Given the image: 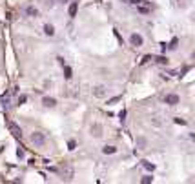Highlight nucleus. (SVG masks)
<instances>
[{
    "instance_id": "obj_11",
    "label": "nucleus",
    "mask_w": 195,
    "mask_h": 184,
    "mask_svg": "<svg viewBox=\"0 0 195 184\" xmlns=\"http://www.w3.org/2000/svg\"><path fill=\"white\" fill-rule=\"evenodd\" d=\"M26 13H27L29 17H38V9L33 7V6H29V7H26Z\"/></svg>"
},
{
    "instance_id": "obj_4",
    "label": "nucleus",
    "mask_w": 195,
    "mask_h": 184,
    "mask_svg": "<svg viewBox=\"0 0 195 184\" xmlns=\"http://www.w3.org/2000/svg\"><path fill=\"white\" fill-rule=\"evenodd\" d=\"M164 102H166L168 106H177V104H179V95H175V93L166 95V97H164Z\"/></svg>"
},
{
    "instance_id": "obj_15",
    "label": "nucleus",
    "mask_w": 195,
    "mask_h": 184,
    "mask_svg": "<svg viewBox=\"0 0 195 184\" xmlns=\"http://www.w3.org/2000/svg\"><path fill=\"white\" fill-rule=\"evenodd\" d=\"M75 15H77V2H73L69 6V17H75Z\"/></svg>"
},
{
    "instance_id": "obj_5",
    "label": "nucleus",
    "mask_w": 195,
    "mask_h": 184,
    "mask_svg": "<svg viewBox=\"0 0 195 184\" xmlns=\"http://www.w3.org/2000/svg\"><path fill=\"white\" fill-rule=\"evenodd\" d=\"M42 104H44L46 108H55L57 106V100L53 99V97H44V99H42Z\"/></svg>"
},
{
    "instance_id": "obj_10",
    "label": "nucleus",
    "mask_w": 195,
    "mask_h": 184,
    "mask_svg": "<svg viewBox=\"0 0 195 184\" xmlns=\"http://www.w3.org/2000/svg\"><path fill=\"white\" fill-rule=\"evenodd\" d=\"M44 33H46L48 37H53V35H55V27H53L51 24H46V26H44Z\"/></svg>"
},
{
    "instance_id": "obj_21",
    "label": "nucleus",
    "mask_w": 195,
    "mask_h": 184,
    "mask_svg": "<svg viewBox=\"0 0 195 184\" xmlns=\"http://www.w3.org/2000/svg\"><path fill=\"white\" fill-rule=\"evenodd\" d=\"M75 146H77L75 140H69V142H68V148H69V149H75Z\"/></svg>"
},
{
    "instance_id": "obj_24",
    "label": "nucleus",
    "mask_w": 195,
    "mask_h": 184,
    "mask_svg": "<svg viewBox=\"0 0 195 184\" xmlns=\"http://www.w3.org/2000/svg\"><path fill=\"white\" fill-rule=\"evenodd\" d=\"M118 117H121V121H122V118H124V117H126V111H124V110H122V111H121V113H118Z\"/></svg>"
},
{
    "instance_id": "obj_8",
    "label": "nucleus",
    "mask_w": 195,
    "mask_h": 184,
    "mask_svg": "<svg viewBox=\"0 0 195 184\" xmlns=\"http://www.w3.org/2000/svg\"><path fill=\"white\" fill-rule=\"evenodd\" d=\"M146 146H148V140L144 137H137V148L139 149H144Z\"/></svg>"
},
{
    "instance_id": "obj_18",
    "label": "nucleus",
    "mask_w": 195,
    "mask_h": 184,
    "mask_svg": "<svg viewBox=\"0 0 195 184\" xmlns=\"http://www.w3.org/2000/svg\"><path fill=\"white\" fill-rule=\"evenodd\" d=\"M26 100H27L26 95H20V97H18V104H26Z\"/></svg>"
},
{
    "instance_id": "obj_6",
    "label": "nucleus",
    "mask_w": 195,
    "mask_h": 184,
    "mask_svg": "<svg viewBox=\"0 0 195 184\" xmlns=\"http://www.w3.org/2000/svg\"><path fill=\"white\" fill-rule=\"evenodd\" d=\"M91 135L93 137H100L102 135V126L100 124H93L91 126Z\"/></svg>"
},
{
    "instance_id": "obj_25",
    "label": "nucleus",
    "mask_w": 195,
    "mask_h": 184,
    "mask_svg": "<svg viewBox=\"0 0 195 184\" xmlns=\"http://www.w3.org/2000/svg\"><path fill=\"white\" fill-rule=\"evenodd\" d=\"M64 2H66V0H62V4H64Z\"/></svg>"
},
{
    "instance_id": "obj_20",
    "label": "nucleus",
    "mask_w": 195,
    "mask_h": 184,
    "mask_svg": "<svg viewBox=\"0 0 195 184\" xmlns=\"http://www.w3.org/2000/svg\"><path fill=\"white\" fill-rule=\"evenodd\" d=\"M118 100H121V97H113V99L108 100V104H115V102H118Z\"/></svg>"
},
{
    "instance_id": "obj_19",
    "label": "nucleus",
    "mask_w": 195,
    "mask_h": 184,
    "mask_svg": "<svg viewBox=\"0 0 195 184\" xmlns=\"http://www.w3.org/2000/svg\"><path fill=\"white\" fill-rule=\"evenodd\" d=\"M2 104H4V108H7V104H9V97H2Z\"/></svg>"
},
{
    "instance_id": "obj_7",
    "label": "nucleus",
    "mask_w": 195,
    "mask_h": 184,
    "mask_svg": "<svg viewBox=\"0 0 195 184\" xmlns=\"http://www.w3.org/2000/svg\"><path fill=\"white\" fill-rule=\"evenodd\" d=\"M93 95L95 97H104L106 95V88H104V86H95V88H93Z\"/></svg>"
},
{
    "instance_id": "obj_2",
    "label": "nucleus",
    "mask_w": 195,
    "mask_h": 184,
    "mask_svg": "<svg viewBox=\"0 0 195 184\" xmlns=\"http://www.w3.org/2000/svg\"><path fill=\"white\" fill-rule=\"evenodd\" d=\"M7 129H9V133H11V135H15L17 139H20V137H22V129H20V126H18L17 122L9 121V122H7Z\"/></svg>"
},
{
    "instance_id": "obj_12",
    "label": "nucleus",
    "mask_w": 195,
    "mask_h": 184,
    "mask_svg": "<svg viewBox=\"0 0 195 184\" xmlns=\"http://www.w3.org/2000/svg\"><path fill=\"white\" fill-rule=\"evenodd\" d=\"M142 166H144L148 171H153V170H155V164H151V162H148V160H142Z\"/></svg>"
},
{
    "instance_id": "obj_9",
    "label": "nucleus",
    "mask_w": 195,
    "mask_h": 184,
    "mask_svg": "<svg viewBox=\"0 0 195 184\" xmlns=\"http://www.w3.org/2000/svg\"><path fill=\"white\" fill-rule=\"evenodd\" d=\"M115 151H117L115 146H104V148H102V153H104V155H113Z\"/></svg>"
},
{
    "instance_id": "obj_13",
    "label": "nucleus",
    "mask_w": 195,
    "mask_h": 184,
    "mask_svg": "<svg viewBox=\"0 0 195 184\" xmlns=\"http://www.w3.org/2000/svg\"><path fill=\"white\" fill-rule=\"evenodd\" d=\"M64 77H66V79H71L73 77V75H71V68L66 66V64H64Z\"/></svg>"
},
{
    "instance_id": "obj_3",
    "label": "nucleus",
    "mask_w": 195,
    "mask_h": 184,
    "mask_svg": "<svg viewBox=\"0 0 195 184\" xmlns=\"http://www.w3.org/2000/svg\"><path fill=\"white\" fill-rule=\"evenodd\" d=\"M129 44H131L133 48H140V46H142V44H144V38H142V37H140L139 33H133L131 37H129Z\"/></svg>"
},
{
    "instance_id": "obj_22",
    "label": "nucleus",
    "mask_w": 195,
    "mask_h": 184,
    "mask_svg": "<svg viewBox=\"0 0 195 184\" xmlns=\"http://www.w3.org/2000/svg\"><path fill=\"white\" fill-rule=\"evenodd\" d=\"M129 4H133V6H139V4H142V0H128Z\"/></svg>"
},
{
    "instance_id": "obj_16",
    "label": "nucleus",
    "mask_w": 195,
    "mask_h": 184,
    "mask_svg": "<svg viewBox=\"0 0 195 184\" xmlns=\"http://www.w3.org/2000/svg\"><path fill=\"white\" fill-rule=\"evenodd\" d=\"M140 182H142V184H150V182H153V177H151V175H144L142 179H140Z\"/></svg>"
},
{
    "instance_id": "obj_1",
    "label": "nucleus",
    "mask_w": 195,
    "mask_h": 184,
    "mask_svg": "<svg viewBox=\"0 0 195 184\" xmlns=\"http://www.w3.org/2000/svg\"><path fill=\"white\" fill-rule=\"evenodd\" d=\"M31 142H33L35 146H44V144H46V135L40 133V131L31 133Z\"/></svg>"
},
{
    "instance_id": "obj_14",
    "label": "nucleus",
    "mask_w": 195,
    "mask_h": 184,
    "mask_svg": "<svg viewBox=\"0 0 195 184\" xmlns=\"http://www.w3.org/2000/svg\"><path fill=\"white\" fill-rule=\"evenodd\" d=\"M155 62L160 64V66H164V64H168V58H166V57H162V55H159V57L155 58Z\"/></svg>"
},
{
    "instance_id": "obj_23",
    "label": "nucleus",
    "mask_w": 195,
    "mask_h": 184,
    "mask_svg": "<svg viewBox=\"0 0 195 184\" xmlns=\"http://www.w3.org/2000/svg\"><path fill=\"white\" fill-rule=\"evenodd\" d=\"M17 155L22 159V157H24V149H22V148H18V149H17Z\"/></svg>"
},
{
    "instance_id": "obj_17",
    "label": "nucleus",
    "mask_w": 195,
    "mask_h": 184,
    "mask_svg": "<svg viewBox=\"0 0 195 184\" xmlns=\"http://www.w3.org/2000/svg\"><path fill=\"white\" fill-rule=\"evenodd\" d=\"M173 121H175V124H181V126H184V124H186V121H184V118H181V117H175Z\"/></svg>"
}]
</instances>
